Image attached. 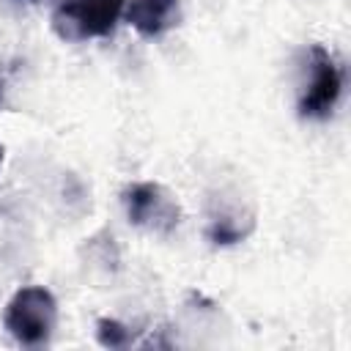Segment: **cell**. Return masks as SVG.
<instances>
[{"label": "cell", "mask_w": 351, "mask_h": 351, "mask_svg": "<svg viewBox=\"0 0 351 351\" xmlns=\"http://www.w3.org/2000/svg\"><path fill=\"white\" fill-rule=\"evenodd\" d=\"M3 326L22 346H44L49 343L58 326V302L52 291L44 285L19 288L3 313Z\"/></svg>", "instance_id": "cell-1"}, {"label": "cell", "mask_w": 351, "mask_h": 351, "mask_svg": "<svg viewBox=\"0 0 351 351\" xmlns=\"http://www.w3.org/2000/svg\"><path fill=\"white\" fill-rule=\"evenodd\" d=\"M126 0H60L52 14V27L66 41L104 38L115 30Z\"/></svg>", "instance_id": "cell-2"}, {"label": "cell", "mask_w": 351, "mask_h": 351, "mask_svg": "<svg viewBox=\"0 0 351 351\" xmlns=\"http://www.w3.org/2000/svg\"><path fill=\"white\" fill-rule=\"evenodd\" d=\"M343 93V69L321 44L307 52V85L299 96L302 118H329Z\"/></svg>", "instance_id": "cell-3"}, {"label": "cell", "mask_w": 351, "mask_h": 351, "mask_svg": "<svg viewBox=\"0 0 351 351\" xmlns=\"http://www.w3.org/2000/svg\"><path fill=\"white\" fill-rule=\"evenodd\" d=\"M123 206L132 225L154 230V233H170L178 228L181 208L176 197L154 181H140L123 189Z\"/></svg>", "instance_id": "cell-4"}, {"label": "cell", "mask_w": 351, "mask_h": 351, "mask_svg": "<svg viewBox=\"0 0 351 351\" xmlns=\"http://www.w3.org/2000/svg\"><path fill=\"white\" fill-rule=\"evenodd\" d=\"M123 19L143 38H159L181 22V0H126Z\"/></svg>", "instance_id": "cell-5"}, {"label": "cell", "mask_w": 351, "mask_h": 351, "mask_svg": "<svg viewBox=\"0 0 351 351\" xmlns=\"http://www.w3.org/2000/svg\"><path fill=\"white\" fill-rule=\"evenodd\" d=\"M99 343L107 346V348H123V346L132 343V335H129V329L121 321L101 318L99 321Z\"/></svg>", "instance_id": "cell-6"}, {"label": "cell", "mask_w": 351, "mask_h": 351, "mask_svg": "<svg viewBox=\"0 0 351 351\" xmlns=\"http://www.w3.org/2000/svg\"><path fill=\"white\" fill-rule=\"evenodd\" d=\"M0 165H3V145H0Z\"/></svg>", "instance_id": "cell-7"}]
</instances>
